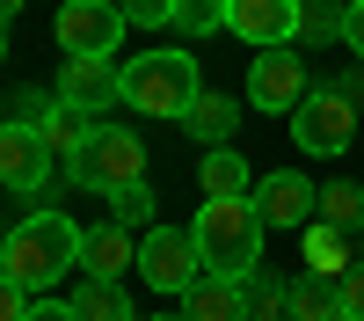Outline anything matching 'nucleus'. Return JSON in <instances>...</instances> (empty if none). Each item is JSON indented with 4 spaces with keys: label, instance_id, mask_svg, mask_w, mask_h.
Returning a JSON list of instances; mask_svg holds the SVG:
<instances>
[{
    "label": "nucleus",
    "instance_id": "7",
    "mask_svg": "<svg viewBox=\"0 0 364 321\" xmlns=\"http://www.w3.org/2000/svg\"><path fill=\"white\" fill-rule=\"evenodd\" d=\"M306 95H314V80H306V66H299L291 44L255 51V66H248V110H262V117H291Z\"/></svg>",
    "mask_w": 364,
    "mask_h": 321
},
{
    "label": "nucleus",
    "instance_id": "16",
    "mask_svg": "<svg viewBox=\"0 0 364 321\" xmlns=\"http://www.w3.org/2000/svg\"><path fill=\"white\" fill-rule=\"evenodd\" d=\"M350 263H357V248H350V233H336V226H306V278H328V285H343L350 278Z\"/></svg>",
    "mask_w": 364,
    "mask_h": 321
},
{
    "label": "nucleus",
    "instance_id": "14",
    "mask_svg": "<svg viewBox=\"0 0 364 321\" xmlns=\"http://www.w3.org/2000/svg\"><path fill=\"white\" fill-rule=\"evenodd\" d=\"M182 314H190V321H255V314H248V292H240V278H197Z\"/></svg>",
    "mask_w": 364,
    "mask_h": 321
},
{
    "label": "nucleus",
    "instance_id": "13",
    "mask_svg": "<svg viewBox=\"0 0 364 321\" xmlns=\"http://www.w3.org/2000/svg\"><path fill=\"white\" fill-rule=\"evenodd\" d=\"M80 270L87 278H124V270H139V241L124 226H95V233H80Z\"/></svg>",
    "mask_w": 364,
    "mask_h": 321
},
{
    "label": "nucleus",
    "instance_id": "21",
    "mask_svg": "<svg viewBox=\"0 0 364 321\" xmlns=\"http://www.w3.org/2000/svg\"><path fill=\"white\" fill-rule=\"evenodd\" d=\"M357 219H364V190H357V183H328V190H321V226L350 233Z\"/></svg>",
    "mask_w": 364,
    "mask_h": 321
},
{
    "label": "nucleus",
    "instance_id": "24",
    "mask_svg": "<svg viewBox=\"0 0 364 321\" xmlns=\"http://www.w3.org/2000/svg\"><path fill=\"white\" fill-rule=\"evenodd\" d=\"M336 314H343V321H364V256L350 263V278L336 285Z\"/></svg>",
    "mask_w": 364,
    "mask_h": 321
},
{
    "label": "nucleus",
    "instance_id": "11",
    "mask_svg": "<svg viewBox=\"0 0 364 321\" xmlns=\"http://www.w3.org/2000/svg\"><path fill=\"white\" fill-rule=\"evenodd\" d=\"M255 212H262V226H299V233H306L321 219V183H306L299 168H277V175H262Z\"/></svg>",
    "mask_w": 364,
    "mask_h": 321
},
{
    "label": "nucleus",
    "instance_id": "2",
    "mask_svg": "<svg viewBox=\"0 0 364 321\" xmlns=\"http://www.w3.org/2000/svg\"><path fill=\"white\" fill-rule=\"evenodd\" d=\"M73 263H80V226H73L66 212H29V219L8 233V248H0V270H8L29 300H44Z\"/></svg>",
    "mask_w": 364,
    "mask_h": 321
},
{
    "label": "nucleus",
    "instance_id": "3",
    "mask_svg": "<svg viewBox=\"0 0 364 321\" xmlns=\"http://www.w3.org/2000/svg\"><path fill=\"white\" fill-rule=\"evenodd\" d=\"M197 95H204V73L190 51H139L124 66V102L146 117H190Z\"/></svg>",
    "mask_w": 364,
    "mask_h": 321
},
{
    "label": "nucleus",
    "instance_id": "15",
    "mask_svg": "<svg viewBox=\"0 0 364 321\" xmlns=\"http://www.w3.org/2000/svg\"><path fill=\"white\" fill-rule=\"evenodd\" d=\"M37 132H44V146H51L58 161H73L80 146L95 139V117H87V110H73V102H58V95H51V110L37 117Z\"/></svg>",
    "mask_w": 364,
    "mask_h": 321
},
{
    "label": "nucleus",
    "instance_id": "23",
    "mask_svg": "<svg viewBox=\"0 0 364 321\" xmlns=\"http://www.w3.org/2000/svg\"><path fill=\"white\" fill-rule=\"evenodd\" d=\"M175 8H182V0H117V15H124L132 29H175Z\"/></svg>",
    "mask_w": 364,
    "mask_h": 321
},
{
    "label": "nucleus",
    "instance_id": "6",
    "mask_svg": "<svg viewBox=\"0 0 364 321\" xmlns=\"http://www.w3.org/2000/svg\"><path fill=\"white\" fill-rule=\"evenodd\" d=\"M139 270H146L154 292L190 300V285L204 278V256H197V241H190V226H154V233L139 241Z\"/></svg>",
    "mask_w": 364,
    "mask_h": 321
},
{
    "label": "nucleus",
    "instance_id": "29",
    "mask_svg": "<svg viewBox=\"0 0 364 321\" xmlns=\"http://www.w3.org/2000/svg\"><path fill=\"white\" fill-rule=\"evenodd\" d=\"M22 8H29V0H0V22H15V15H22Z\"/></svg>",
    "mask_w": 364,
    "mask_h": 321
},
{
    "label": "nucleus",
    "instance_id": "12",
    "mask_svg": "<svg viewBox=\"0 0 364 321\" xmlns=\"http://www.w3.org/2000/svg\"><path fill=\"white\" fill-rule=\"evenodd\" d=\"M58 102H73L87 117L124 102V66H117V58H66V66H58Z\"/></svg>",
    "mask_w": 364,
    "mask_h": 321
},
{
    "label": "nucleus",
    "instance_id": "5",
    "mask_svg": "<svg viewBox=\"0 0 364 321\" xmlns=\"http://www.w3.org/2000/svg\"><path fill=\"white\" fill-rule=\"evenodd\" d=\"M350 139H357V102L343 88H314V95L291 110V146L299 154H343Z\"/></svg>",
    "mask_w": 364,
    "mask_h": 321
},
{
    "label": "nucleus",
    "instance_id": "19",
    "mask_svg": "<svg viewBox=\"0 0 364 321\" xmlns=\"http://www.w3.org/2000/svg\"><path fill=\"white\" fill-rule=\"evenodd\" d=\"M291 321H343L336 314V285L328 278H299L291 285Z\"/></svg>",
    "mask_w": 364,
    "mask_h": 321
},
{
    "label": "nucleus",
    "instance_id": "32",
    "mask_svg": "<svg viewBox=\"0 0 364 321\" xmlns=\"http://www.w3.org/2000/svg\"><path fill=\"white\" fill-rule=\"evenodd\" d=\"M255 321H291V314H255Z\"/></svg>",
    "mask_w": 364,
    "mask_h": 321
},
{
    "label": "nucleus",
    "instance_id": "18",
    "mask_svg": "<svg viewBox=\"0 0 364 321\" xmlns=\"http://www.w3.org/2000/svg\"><path fill=\"white\" fill-rule=\"evenodd\" d=\"M73 314H80V321H132V300H124V285H117V278H80Z\"/></svg>",
    "mask_w": 364,
    "mask_h": 321
},
{
    "label": "nucleus",
    "instance_id": "9",
    "mask_svg": "<svg viewBox=\"0 0 364 321\" xmlns=\"http://www.w3.org/2000/svg\"><path fill=\"white\" fill-rule=\"evenodd\" d=\"M299 22H306V0H226V29L240 44H255V51L291 44Z\"/></svg>",
    "mask_w": 364,
    "mask_h": 321
},
{
    "label": "nucleus",
    "instance_id": "20",
    "mask_svg": "<svg viewBox=\"0 0 364 321\" xmlns=\"http://www.w3.org/2000/svg\"><path fill=\"white\" fill-rule=\"evenodd\" d=\"M182 125H190L197 139H226V132H233V95H211V88H204V95L190 102V117H182Z\"/></svg>",
    "mask_w": 364,
    "mask_h": 321
},
{
    "label": "nucleus",
    "instance_id": "25",
    "mask_svg": "<svg viewBox=\"0 0 364 321\" xmlns=\"http://www.w3.org/2000/svg\"><path fill=\"white\" fill-rule=\"evenodd\" d=\"M0 321H29V292H22L8 270H0Z\"/></svg>",
    "mask_w": 364,
    "mask_h": 321
},
{
    "label": "nucleus",
    "instance_id": "33",
    "mask_svg": "<svg viewBox=\"0 0 364 321\" xmlns=\"http://www.w3.org/2000/svg\"><path fill=\"white\" fill-rule=\"evenodd\" d=\"M0 248H8V233H0Z\"/></svg>",
    "mask_w": 364,
    "mask_h": 321
},
{
    "label": "nucleus",
    "instance_id": "22",
    "mask_svg": "<svg viewBox=\"0 0 364 321\" xmlns=\"http://www.w3.org/2000/svg\"><path fill=\"white\" fill-rule=\"evenodd\" d=\"M109 219L124 226V233H132V226H146V233H154V190H146V183L117 190V197H109Z\"/></svg>",
    "mask_w": 364,
    "mask_h": 321
},
{
    "label": "nucleus",
    "instance_id": "8",
    "mask_svg": "<svg viewBox=\"0 0 364 321\" xmlns=\"http://www.w3.org/2000/svg\"><path fill=\"white\" fill-rule=\"evenodd\" d=\"M124 15L109 8V0H66L58 8V44H66V58H117V44H124Z\"/></svg>",
    "mask_w": 364,
    "mask_h": 321
},
{
    "label": "nucleus",
    "instance_id": "1",
    "mask_svg": "<svg viewBox=\"0 0 364 321\" xmlns=\"http://www.w3.org/2000/svg\"><path fill=\"white\" fill-rule=\"evenodd\" d=\"M190 241L204 256V278L262 270V212H255V197H204L197 219H190Z\"/></svg>",
    "mask_w": 364,
    "mask_h": 321
},
{
    "label": "nucleus",
    "instance_id": "27",
    "mask_svg": "<svg viewBox=\"0 0 364 321\" xmlns=\"http://www.w3.org/2000/svg\"><path fill=\"white\" fill-rule=\"evenodd\" d=\"M343 44L364 58V0H350V15H343Z\"/></svg>",
    "mask_w": 364,
    "mask_h": 321
},
{
    "label": "nucleus",
    "instance_id": "31",
    "mask_svg": "<svg viewBox=\"0 0 364 321\" xmlns=\"http://www.w3.org/2000/svg\"><path fill=\"white\" fill-rule=\"evenodd\" d=\"M154 321H190V314H154Z\"/></svg>",
    "mask_w": 364,
    "mask_h": 321
},
{
    "label": "nucleus",
    "instance_id": "4",
    "mask_svg": "<svg viewBox=\"0 0 364 321\" xmlns=\"http://www.w3.org/2000/svg\"><path fill=\"white\" fill-rule=\"evenodd\" d=\"M66 175H73L80 190L117 197V190L146 183V139H139V132H124V125H95V139H87L80 154L66 161Z\"/></svg>",
    "mask_w": 364,
    "mask_h": 321
},
{
    "label": "nucleus",
    "instance_id": "28",
    "mask_svg": "<svg viewBox=\"0 0 364 321\" xmlns=\"http://www.w3.org/2000/svg\"><path fill=\"white\" fill-rule=\"evenodd\" d=\"M336 88H343V95H350V102H364V66H357V73H343Z\"/></svg>",
    "mask_w": 364,
    "mask_h": 321
},
{
    "label": "nucleus",
    "instance_id": "30",
    "mask_svg": "<svg viewBox=\"0 0 364 321\" xmlns=\"http://www.w3.org/2000/svg\"><path fill=\"white\" fill-rule=\"evenodd\" d=\"M0 58H8V22H0Z\"/></svg>",
    "mask_w": 364,
    "mask_h": 321
},
{
    "label": "nucleus",
    "instance_id": "10",
    "mask_svg": "<svg viewBox=\"0 0 364 321\" xmlns=\"http://www.w3.org/2000/svg\"><path fill=\"white\" fill-rule=\"evenodd\" d=\"M51 146H44V132L37 125H0V183H8L15 197H37L44 183H51Z\"/></svg>",
    "mask_w": 364,
    "mask_h": 321
},
{
    "label": "nucleus",
    "instance_id": "26",
    "mask_svg": "<svg viewBox=\"0 0 364 321\" xmlns=\"http://www.w3.org/2000/svg\"><path fill=\"white\" fill-rule=\"evenodd\" d=\"M29 321H80L73 300H29Z\"/></svg>",
    "mask_w": 364,
    "mask_h": 321
},
{
    "label": "nucleus",
    "instance_id": "17",
    "mask_svg": "<svg viewBox=\"0 0 364 321\" xmlns=\"http://www.w3.org/2000/svg\"><path fill=\"white\" fill-rule=\"evenodd\" d=\"M197 183H204V197H248L255 175H248V161H240L233 146H211V154L197 161Z\"/></svg>",
    "mask_w": 364,
    "mask_h": 321
}]
</instances>
